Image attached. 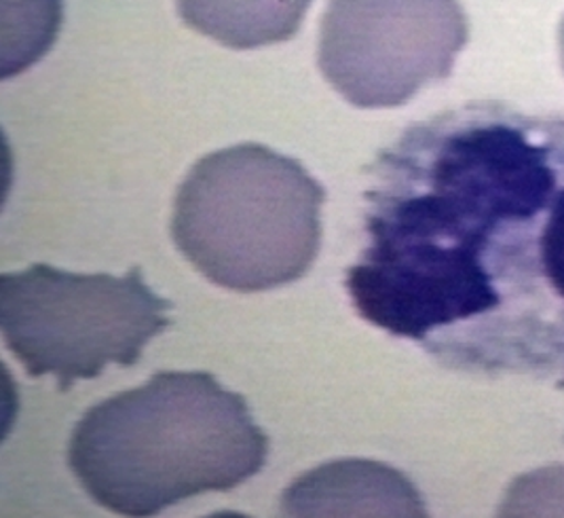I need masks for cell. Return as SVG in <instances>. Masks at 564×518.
<instances>
[{
  "label": "cell",
  "instance_id": "cell-3",
  "mask_svg": "<svg viewBox=\"0 0 564 518\" xmlns=\"http://www.w3.org/2000/svg\"><path fill=\"white\" fill-rule=\"evenodd\" d=\"M324 199V186L301 161L243 142L191 168L174 199L172 237L212 284L267 292L313 267Z\"/></svg>",
  "mask_w": 564,
  "mask_h": 518
},
{
  "label": "cell",
  "instance_id": "cell-6",
  "mask_svg": "<svg viewBox=\"0 0 564 518\" xmlns=\"http://www.w3.org/2000/svg\"><path fill=\"white\" fill-rule=\"evenodd\" d=\"M282 515L425 517L427 512L421 495L402 472L379 462L345 460L296 478L283 493Z\"/></svg>",
  "mask_w": 564,
  "mask_h": 518
},
{
  "label": "cell",
  "instance_id": "cell-9",
  "mask_svg": "<svg viewBox=\"0 0 564 518\" xmlns=\"http://www.w3.org/2000/svg\"><path fill=\"white\" fill-rule=\"evenodd\" d=\"M558 47H561V62H563L564 71V18L563 22H561V28H558Z\"/></svg>",
  "mask_w": 564,
  "mask_h": 518
},
{
  "label": "cell",
  "instance_id": "cell-1",
  "mask_svg": "<svg viewBox=\"0 0 564 518\" xmlns=\"http://www.w3.org/2000/svg\"><path fill=\"white\" fill-rule=\"evenodd\" d=\"M564 186V121L465 106L404 131L368 170L359 317L455 368H490L527 227Z\"/></svg>",
  "mask_w": 564,
  "mask_h": 518
},
{
  "label": "cell",
  "instance_id": "cell-5",
  "mask_svg": "<svg viewBox=\"0 0 564 518\" xmlns=\"http://www.w3.org/2000/svg\"><path fill=\"white\" fill-rule=\"evenodd\" d=\"M467 39L459 0H330L317 66L347 102L395 108L451 77Z\"/></svg>",
  "mask_w": 564,
  "mask_h": 518
},
{
  "label": "cell",
  "instance_id": "cell-7",
  "mask_svg": "<svg viewBox=\"0 0 564 518\" xmlns=\"http://www.w3.org/2000/svg\"><path fill=\"white\" fill-rule=\"evenodd\" d=\"M313 0H176L180 20L237 52L296 36Z\"/></svg>",
  "mask_w": 564,
  "mask_h": 518
},
{
  "label": "cell",
  "instance_id": "cell-8",
  "mask_svg": "<svg viewBox=\"0 0 564 518\" xmlns=\"http://www.w3.org/2000/svg\"><path fill=\"white\" fill-rule=\"evenodd\" d=\"M538 269L545 288L564 305V186L541 225Z\"/></svg>",
  "mask_w": 564,
  "mask_h": 518
},
{
  "label": "cell",
  "instance_id": "cell-2",
  "mask_svg": "<svg viewBox=\"0 0 564 518\" xmlns=\"http://www.w3.org/2000/svg\"><path fill=\"white\" fill-rule=\"evenodd\" d=\"M269 436L243 396L212 373L161 370L78 419L68 466L121 517H153L182 499L231 492L267 464Z\"/></svg>",
  "mask_w": 564,
  "mask_h": 518
},
{
  "label": "cell",
  "instance_id": "cell-4",
  "mask_svg": "<svg viewBox=\"0 0 564 518\" xmlns=\"http://www.w3.org/2000/svg\"><path fill=\"white\" fill-rule=\"evenodd\" d=\"M172 303L131 267L123 278L83 276L36 262L0 276V328L7 349L39 379L62 391L96 379L108 364L133 366L170 328Z\"/></svg>",
  "mask_w": 564,
  "mask_h": 518
}]
</instances>
